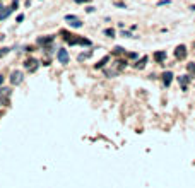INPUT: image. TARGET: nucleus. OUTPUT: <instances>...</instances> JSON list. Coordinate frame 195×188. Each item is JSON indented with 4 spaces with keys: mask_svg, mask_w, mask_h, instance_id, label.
I'll list each match as a JSON object with an SVG mask.
<instances>
[{
    "mask_svg": "<svg viewBox=\"0 0 195 188\" xmlns=\"http://www.w3.org/2000/svg\"><path fill=\"white\" fill-rule=\"evenodd\" d=\"M38 67H39V63H38V60H34V58H27V60L24 62V69L29 70V72H36Z\"/></svg>",
    "mask_w": 195,
    "mask_h": 188,
    "instance_id": "obj_1",
    "label": "nucleus"
},
{
    "mask_svg": "<svg viewBox=\"0 0 195 188\" xmlns=\"http://www.w3.org/2000/svg\"><path fill=\"white\" fill-rule=\"evenodd\" d=\"M56 58H58V62H60V63H69V51H67V50L65 48H60L58 50V51H56Z\"/></svg>",
    "mask_w": 195,
    "mask_h": 188,
    "instance_id": "obj_2",
    "label": "nucleus"
},
{
    "mask_svg": "<svg viewBox=\"0 0 195 188\" xmlns=\"http://www.w3.org/2000/svg\"><path fill=\"white\" fill-rule=\"evenodd\" d=\"M175 57H176L178 60H185V57H186V46L185 44L176 46V50H175Z\"/></svg>",
    "mask_w": 195,
    "mask_h": 188,
    "instance_id": "obj_3",
    "label": "nucleus"
},
{
    "mask_svg": "<svg viewBox=\"0 0 195 188\" xmlns=\"http://www.w3.org/2000/svg\"><path fill=\"white\" fill-rule=\"evenodd\" d=\"M22 79H24V77H22V74L19 70H14L12 74H10V82H12L14 86H19V84L22 82Z\"/></svg>",
    "mask_w": 195,
    "mask_h": 188,
    "instance_id": "obj_4",
    "label": "nucleus"
},
{
    "mask_svg": "<svg viewBox=\"0 0 195 188\" xmlns=\"http://www.w3.org/2000/svg\"><path fill=\"white\" fill-rule=\"evenodd\" d=\"M190 80H192V75H180V77H178V82L182 84L183 91L188 89V82H190Z\"/></svg>",
    "mask_w": 195,
    "mask_h": 188,
    "instance_id": "obj_5",
    "label": "nucleus"
},
{
    "mask_svg": "<svg viewBox=\"0 0 195 188\" xmlns=\"http://www.w3.org/2000/svg\"><path fill=\"white\" fill-rule=\"evenodd\" d=\"M171 80H173V74H171V72H164V74H163V82H164L166 87L171 84Z\"/></svg>",
    "mask_w": 195,
    "mask_h": 188,
    "instance_id": "obj_6",
    "label": "nucleus"
},
{
    "mask_svg": "<svg viewBox=\"0 0 195 188\" xmlns=\"http://www.w3.org/2000/svg\"><path fill=\"white\" fill-rule=\"evenodd\" d=\"M154 60H156L157 63L164 62L166 60V51H156V53H154Z\"/></svg>",
    "mask_w": 195,
    "mask_h": 188,
    "instance_id": "obj_7",
    "label": "nucleus"
},
{
    "mask_svg": "<svg viewBox=\"0 0 195 188\" xmlns=\"http://www.w3.org/2000/svg\"><path fill=\"white\" fill-rule=\"evenodd\" d=\"M146 63H147V57H142V58H140V60L139 62H137V63H135V69H137V70H142L144 69V67H146Z\"/></svg>",
    "mask_w": 195,
    "mask_h": 188,
    "instance_id": "obj_8",
    "label": "nucleus"
},
{
    "mask_svg": "<svg viewBox=\"0 0 195 188\" xmlns=\"http://www.w3.org/2000/svg\"><path fill=\"white\" fill-rule=\"evenodd\" d=\"M108 62H110V57H104V58H101V60L99 62H98V63H96V69H103V67L104 65H106V63H108Z\"/></svg>",
    "mask_w": 195,
    "mask_h": 188,
    "instance_id": "obj_9",
    "label": "nucleus"
},
{
    "mask_svg": "<svg viewBox=\"0 0 195 188\" xmlns=\"http://www.w3.org/2000/svg\"><path fill=\"white\" fill-rule=\"evenodd\" d=\"M53 41V36H48V38H39L38 43L39 44H43V46H46V44H50Z\"/></svg>",
    "mask_w": 195,
    "mask_h": 188,
    "instance_id": "obj_10",
    "label": "nucleus"
},
{
    "mask_svg": "<svg viewBox=\"0 0 195 188\" xmlns=\"http://www.w3.org/2000/svg\"><path fill=\"white\" fill-rule=\"evenodd\" d=\"M92 55V51H86V53H81V55H79V62H82V60H86V58H89Z\"/></svg>",
    "mask_w": 195,
    "mask_h": 188,
    "instance_id": "obj_11",
    "label": "nucleus"
},
{
    "mask_svg": "<svg viewBox=\"0 0 195 188\" xmlns=\"http://www.w3.org/2000/svg\"><path fill=\"white\" fill-rule=\"evenodd\" d=\"M104 36H108V38H115V29H113V27L104 29Z\"/></svg>",
    "mask_w": 195,
    "mask_h": 188,
    "instance_id": "obj_12",
    "label": "nucleus"
},
{
    "mask_svg": "<svg viewBox=\"0 0 195 188\" xmlns=\"http://www.w3.org/2000/svg\"><path fill=\"white\" fill-rule=\"evenodd\" d=\"M70 26H72V27H82V22L79 21V19H75V21L70 22Z\"/></svg>",
    "mask_w": 195,
    "mask_h": 188,
    "instance_id": "obj_13",
    "label": "nucleus"
},
{
    "mask_svg": "<svg viewBox=\"0 0 195 188\" xmlns=\"http://www.w3.org/2000/svg\"><path fill=\"white\" fill-rule=\"evenodd\" d=\"M79 44H86V46H89V44H91V41L87 40V38H79Z\"/></svg>",
    "mask_w": 195,
    "mask_h": 188,
    "instance_id": "obj_14",
    "label": "nucleus"
},
{
    "mask_svg": "<svg viewBox=\"0 0 195 188\" xmlns=\"http://www.w3.org/2000/svg\"><path fill=\"white\" fill-rule=\"evenodd\" d=\"M113 4L117 5V7H120V9H127V5H125V2H120V0H115Z\"/></svg>",
    "mask_w": 195,
    "mask_h": 188,
    "instance_id": "obj_15",
    "label": "nucleus"
},
{
    "mask_svg": "<svg viewBox=\"0 0 195 188\" xmlns=\"http://www.w3.org/2000/svg\"><path fill=\"white\" fill-rule=\"evenodd\" d=\"M186 69H188V72H190V74L195 75V63H188V65H186Z\"/></svg>",
    "mask_w": 195,
    "mask_h": 188,
    "instance_id": "obj_16",
    "label": "nucleus"
},
{
    "mask_svg": "<svg viewBox=\"0 0 195 188\" xmlns=\"http://www.w3.org/2000/svg\"><path fill=\"white\" fill-rule=\"evenodd\" d=\"M121 53H123V48H121V46H117L115 51H113V55H121Z\"/></svg>",
    "mask_w": 195,
    "mask_h": 188,
    "instance_id": "obj_17",
    "label": "nucleus"
},
{
    "mask_svg": "<svg viewBox=\"0 0 195 188\" xmlns=\"http://www.w3.org/2000/svg\"><path fill=\"white\" fill-rule=\"evenodd\" d=\"M9 50H10V48H2V50H0V57L7 55V53H9Z\"/></svg>",
    "mask_w": 195,
    "mask_h": 188,
    "instance_id": "obj_18",
    "label": "nucleus"
},
{
    "mask_svg": "<svg viewBox=\"0 0 195 188\" xmlns=\"http://www.w3.org/2000/svg\"><path fill=\"white\" fill-rule=\"evenodd\" d=\"M75 19L77 17H75V16H70V14L69 16H65V21H75Z\"/></svg>",
    "mask_w": 195,
    "mask_h": 188,
    "instance_id": "obj_19",
    "label": "nucleus"
},
{
    "mask_svg": "<svg viewBox=\"0 0 195 188\" xmlns=\"http://www.w3.org/2000/svg\"><path fill=\"white\" fill-rule=\"evenodd\" d=\"M121 36H125V38H134V36L130 34L128 31H123V33H121Z\"/></svg>",
    "mask_w": 195,
    "mask_h": 188,
    "instance_id": "obj_20",
    "label": "nucleus"
},
{
    "mask_svg": "<svg viewBox=\"0 0 195 188\" xmlns=\"http://www.w3.org/2000/svg\"><path fill=\"white\" fill-rule=\"evenodd\" d=\"M22 21H24V14H19V16H17V22H22Z\"/></svg>",
    "mask_w": 195,
    "mask_h": 188,
    "instance_id": "obj_21",
    "label": "nucleus"
},
{
    "mask_svg": "<svg viewBox=\"0 0 195 188\" xmlns=\"http://www.w3.org/2000/svg\"><path fill=\"white\" fill-rule=\"evenodd\" d=\"M86 10H87V12H89V14H91V12H94V7H91V5H89V7H87Z\"/></svg>",
    "mask_w": 195,
    "mask_h": 188,
    "instance_id": "obj_22",
    "label": "nucleus"
},
{
    "mask_svg": "<svg viewBox=\"0 0 195 188\" xmlns=\"http://www.w3.org/2000/svg\"><path fill=\"white\" fill-rule=\"evenodd\" d=\"M166 4H169V0H161L159 2V5H166Z\"/></svg>",
    "mask_w": 195,
    "mask_h": 188,
    "instance_id": "obj_23",
    "label": "nucleus"
},
{
    "mask_svg": "<svg viewBox=\"0 0 195 188\" xmlns=\"http://www.w3.org/2000/svg\"><path fill=\"white\" fill-rule=\"evenodd\" d=\"M128 58H137V53H128Z\"/></svg>",
    "mask_w": 195,
    "mask_h": 188,
    "instance_id": "obj_24",
    "label": "nucleus"
},
{
    "mask_svg": "<svg viewBox=\"0 0 195 188\" xmlns=\"http://www.w3.org/2000/svg\"><path fill=\"white\" fill-rule=\"evenodd\" d=\"M77 4H82V2H91V0H75Z\"/></svg>",
    "mask_w": 195,
    "mask_h": 188,
    "instance_id": "obj_25",
    "label": "nucleus"
},
{
    "mask_svg": "<svg viewBox=\"0 0 195 188\" xmlns=\"http://www.w3.org/2000/svg\"><path fill=\"white\" fill-rule=\"evenodd\" d=\"M2 84H4V75L0 74V86H2Z\"/></svg>",
    "mask_w": 195,
    "mask_h": 188,
    "instance_id": "obj_26",
    "label": "nucleus"
}]
</instances>
